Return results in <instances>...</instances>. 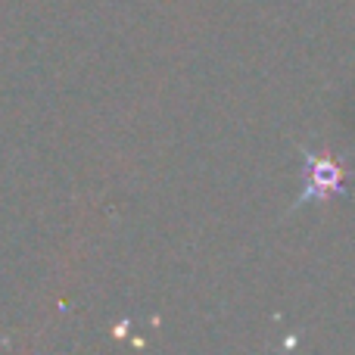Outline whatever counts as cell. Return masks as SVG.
<instances>
[{
  "mask_svg": "<svg viewBox=\"0 0 355 355\" xmlns=\"http://www.w3.org/2000/svg\"><path fill=\"white\" fill-rule=\"evenodd\" d=\"M346 193V166L331 156H312L306 153V190L296 200V206L309 200H331V196Z\"/></svg>",
  "mask_w": 355,
  "mask_h": 355,
  "instance_id": "cell-1",
  "label": "cell"
}]
</instances>
